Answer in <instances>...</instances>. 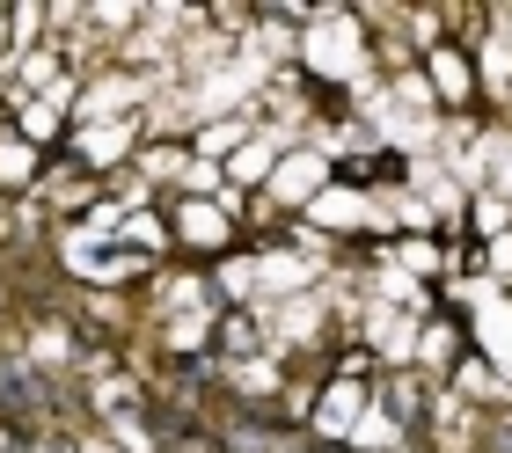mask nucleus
Instances as JSON below:
<instances>
[{"instance_id": "nucleus-1", "label": "nucleus", "mask_w": 512, "mask_h": 453, "mask_svg": "<svg viewBox=\"0 0 512 453\" xmlns=\"http://www.w3.org/2000/svg\"><path fill=\"white\" fill-rule=\"evenodd\" d=\"M366 22L352 8H315L308 30H300V66H308L315 81H337V88H359L374 66H366Z\"/></svg>"}, {"instance_id": "nucleus-2", "label": "nucleus", "mask_w": 512, "mask_h": 453, "mask_svg": "<svg viewBox=\"0 0 512 453\" xmlns=\"http://www.w3.org/2000/svg\"><path fill=\"white\" fill-rule=\"evenodd\" d=\"M322 190H330V154L286 147L271 161V176H264V220H271V212H286V205H315Z\"/></svg>"}, {"instance_id": "nucleus-3", "label": "nucleus", "mask_w": 512, "mask_h": 453, "mask_svg": "<svg viewBox=\"0 0 512 453\" xmlns=\"http://www.w3.org/2000/svg\"><path fill=\"white\" fill-rule=\"evenodd\" d=\"M125 154H139V117H118V125H81L74 132V161L81 169H118Z\"/></svg>"}, {"instance_id": "nucleus-4", "label": "nucleus", "mask_w": 512, "mask_h": 453, "mask_svg": "<svg viewBox=\"0 0 512 453\" xmlns=\"http://www.w3.org/2000/svg\"><path fill=\"white\" fill-rule=\"evenodd\" d=\"M308 285H315V264L300 249H264L256 256V293H264V307L271 300H300Z\"/></svg>"}, {"instance_id": "nucleus-5", "label": "nucleus", "mask_w": 512, "mask_h": 453, "mask_svg": "<svg viewBox=\"0 0 512 453\" xmlns=\"http://www.w3.org/2000/svg\"><path fill=\"white\" fill-rule=\"evenodd\" d=\"M366 402H374V395H366L352 373H337L330 388L315 395V432H322V439H352V424H359V410H366Z\"/></svg>"}, {"instance_id": "nucleus-6", "label": "nucleus", "mask_w": 512, "mask_h": 453, "mask_svg": "<svg viewBox=\"0 0 512 453\" xmlns=\"http://www.w3.org/2000/svg\"><path fill=\"white\" fill-rule=\"evenodd\" d=\"M249 139H256V110H242V117H205V125L191 132V161H213V169H220V161H235Z\"/></svg>"}, {"instance_id": "nucleus-7", "label": "nucleus", "mask_w": 512, "mask_h": 453, "mask_svg": "<svg viewBox=\"0 0 512 453\" xmlns=\"http://www.w3.org/2000/svg\"><path fill=\"white\" fill-rule=\"evenodd\" d=\"M425 88L439 95V103H469V95H476L469 52H461V44H432V52H425Z\"/></svg>"}, {"instance_id": "nucleus-8", "label": "nucleus", "mask_w": 512, "mask_h": 453, "mask_svg": "<svg viewBox=\"0 0 512 453\" xmlns=\"http://www.w3.org/2000/svg\"><path fill=\"white\" fill-rule=\"evenodd\" d=\"M308 212H315V227H330V234H359V227H374V198H366V190H352V183H330Z\"/></svg>"}, {"instance_id": "nucleus-9", "label": "nucleus", "mask_w": 512, "mask_h": 453, "mask_svg": "<svg viewBox=\"0 0 512 453\" xmlns=\"http://www.w3.org/2000/svg\"><path fill=\"white\" fill-rule=\"evenodd\" d=\"M176 242H191V249H227V234H235V220L213 205V198H183L176 205Z\"/></svg>"}, {"instance_id": "nucleus-10", "label": "nucleus", "mask_w": 512, "mask_h": 453, "mask_svg": "<svg viewBox=\"0 0 512 453\" xmlns=\"http://www.w3.org/2000/svg\"><path fill=\"white\" fill-rule=\"evenodd\" d=\"M476 337H483V366H498L512 380V300L505 293H491L476 307Z\"/></svg>"}, {"instance_id": "nucleus-11", "label": "nucleus", "mask_w": 512, "mask_h": 453, "mask_svg": "<svg viewBox=\"0 0 512 453\" xmlns=\"http://www.w3.org/2000/svg\"><path fill=\"white\" fill-rule=\"evenodd\" d=\"M278 154H286V132H278V125H271V132L256 125V139H249V147H242V154H235V161L220 169V176H227V190H249V183H264Z\"/></svg>"}, {"instance_id": "nucleus-12", "label": "nucleus", "mask_w": 512, "mask_h": 453, "mask_svg": "<svg viewBox=\"0 0 512 453\" xmlns=\"http://www.w3.org/2000/svg\"><path fill=\"white\" fill-rule=\"evenodd\" d=\"M366 337H374V351H381L388 366H410V351H417V322L403 315V307H374Z\"/></svg>"}, {"instance_id": "nucleus-13", "label": "nucleus", "mask_w": 512, "mask_h": 453, "mask_svg": "<svg viewBox=\"0 0 512 453\" xmlns=\"http://www.w3.org/2000/svg\"><path fill=\"white\" fill-rule=\"evenodd\" d=\"M352 446H359V453H395V446H403V424H395L388 402H366V410H359Z\"/></svg>"}, {"instance_id": "nucleus-14", "label": "nucleus", "mask_w": 512, "mask_h": 453, "mask_svg": "<svg viewBox=\"0 0 512 453\" xmlns=\"http://www.w3.org/2000/svg\"><path fill=\"white\" fill-rule=\"evenodd\" d=\"M454 351H461V329H454V322H425V329H417L410 366H417V373H447V366H454Z\"/></svg>"}, {"instance_id": "nucleus-15", "label": "nucleus", "mask_w": 512, "mask_h": 453, "mask_svg": "<svg viewBox=\"0 0 512 453\" xmlns=\"http://www.w3.org/2000/svg\"><path fill=\"white\" fill-rule=\"evenodd\" d=\"M15 139H30V147H52V139H59V103H52V95L15 103Z\"/></svg>"}, {"instance_id": "nucleus-16", "label": "nucleus", "mask_w": 512, "mask_h": 453, "mask_svg": "<svg viewBox=\"0 0 512 453\" xmlns=\"http://www.w3.org/2000/svg\"><path fill=\"white\" fill-rule=\"evenodd\" d=\"M37 183V147H30V139H0V190H30Z\"/></svg>"}, {"instance_id": "nucleus-17", "label": "nucleus", "mask_w": 512, "mask_h": 453, "mask_svg": "<svg viewBox=\"0 0 512 453\" xmlns=\"http://www.w3.org/2000/svg\"><path fill=\"white\" fill-rule=\"evenodd\" d=\"M476 59H483V66H476V81H483V88H491V95H505V88H512V37L498 30V37H491V44H483V52H476Z\"/></svg>"}, {"instance_id": "nucleus-18", "label": "nucleus", "mask_w": 512, "mask_h": 453, "mask_svg": "<svg viewBox=\"0 0 512 453\" xmlns=\"http://www.w3.org/2000/svg\"><path fill=\"white\" fill-rule=\"evenodd\" d=\"M132 161H139V176H147V183H176L191 154H183V147H169V139H154V147H139Z\"/></svg>"}, {"instance_id": "nucleus-19", "label": "nucleus", "mask_w": 512, "mask_h": 453, "mask_svg": "<svg viewBox=\"0 0 512 453\" xmlns=\"http://www.w3.org/2000/svg\"><path fill=\"white\" fill-rule=\"evenodd\" d=\"M220 293L227 300H256V256H227L220 264Z\"/></svg>"}, {"instance_id": "nucleus-20", "label": "nucleus", "mask_w": 512, "mask_h": 453, "mask_svg": "<svg viewBox=\"0 0 512 453\" xmlns=\"http://www.w3.org/2000/svg\"><path fill=\"white\" fill-rule=\"evenodd\" d=\"M476 227L491 234V242H498V234H512V205L498 198V190H483V198H476Z\"/></svg>"}, {"instance_id": "nucleus-21", "label": "nucleus", "mask_w": 512, "mask_h": 453, "mask_svg": "<svg viewBox=\"0 0 512 453\" xmlns=\"http://www.w3.org/2000/svg\"><path fill=\"white\" fill-rule=\"evenodd\" d=\"M235 388H242V395H271V388H278V366H271V359H242V366H235Z\"/></svg>"}, {"instance_id": "nucleus-22", "label": "nucleus", "mask_w": 512, "mask_h": 453, "mask_svg": "<svg viewBox=\"0 0 512 453\" xmlns=\"http://www.w3.org/2000/svg\"><path fill=\"white\" fill-rule=\"evenodd\" d=\"M403 271H439V249L432 242H403Z\"/></svg>"}, {"instance_id": "nucleus-23", "label": "nucleus", "mask_w": 512, "mask_h": 453, "mask_svg": "<svg viewBox=\"0 0 512 453\" xmlns=\"http://www.w3.org/2000/svg\"><path fill=\"white\" fill-rule=\"evenodd\" d=\"M491 271H512V234H498V242H491Z\"/></svg>"}, {"instance_id": "nucleus-24", "label": "nucleus", "mask_w": 512, "mask_h": 453, "mask_svg": "<svg viewBox=\"0 0 512 453\" xmlns=\"http://www.w3.org/2000/svg\"><path fill=\"white\" fill-rule=\"evenodd\" d=\"M81 453H125V446H110V439L96 432V439H81Z\"/></svg>"}, {"instance_id": "nucleus-25", "label": "nucleus", "mask_w": 512, "mask_h": 453, "mask_svg": "<svg viewBox=\"0 0 512 453\" xmlns=\"http://www.w3.org/2000/svg\"><path fill=\"white\" fill-rule=\"evenodd\" d=\"M505 37H512V15H505Z\"/></svg>"}]
</instances>
